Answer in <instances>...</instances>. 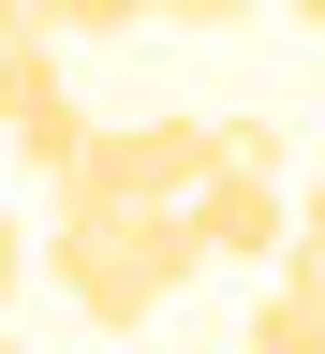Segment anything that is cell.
<instances>
[{
  "instance_id": "cell-1",
  "label": "cell",
  "mask_w": 325,
  "mask_h": 354,
  "mask_svg": "<svg viewBox=\"0 0 325 354\" xmlns=\"http://www.w3.org/2000/svg\"><path fill=\"white\" fill-rule=\"evenodd\" d=\"M44 266H60V295L89 310V325H148L207 251H193V221H177V207H133V192H118V207H74V192H60Z\"/></svg>"
},
{
  "instance_id": "cell-12",
  "label": "cell",
  "mask_w": 325,
  "mask_h": 354,
  "mask_svg": "<svg viewBox=\"0 0 325 354\" xmlns=\"http://www.w3.org/2000/svg\"><path fill=\"white\" fill-rule=\"evenodd\" d=\"M0 354H15V325H0Z\"/></svg>"
},
{
  "instance_id": "cell-8",
  "label": "cell",
  "mask_w": 325,
  "mask_h": 354,
  "mask_svg": "<svg viewBox=\"0 0 325 354\" xmlns=\"http://www.w3.org/2000/svg\"><path fill=\"white\" fill-rule=\"evenodd\" d=\"M266 0H163V30H252Z\"/></svg>"
},
{
  "instance_id": "cell-5",
  "label": "cell",
  "mask_w": 325,
  "mask_h": 354,
  "mask_svg": "<svg viewBox=\"0 0 325 354\" xmlns=\"http://www.w3.org/2000/svg\"><path fill=\"white\" fill-rule=\"evenodd\" d=\"M148 15H163V0H44L60 44H118V30H148Z\"/></svg>"
},
{
  "instance_id": "cell-10",
  "label": "cell",
  "mask_w": 325,
  "mask_h": 354,
  "mask_svg": "<svg viewBox=\"0 0 325 354\" xmlns=\"http://www.w3.org/2000/svg\"><path fill=\"white\" fill-rule=\"evenodd\" d=\"M0 30H44V0H0Z\"/></svg>"
},
{
  "instance_id": "cell-9",
  "label": "cell",
  "mask_w": 325,
  "mask_h": 354,
  "mask_svg": "<svg viewBox=\"0 0 325 354\" xmlns=\"http://www.w3.org/2000/svg\"><path fill=\"white\" fill-rule=\"evenodd\" d=\"M30 266H44V236H30L15 207H0V310H15V281H30Z\"/></svg>"
},
{
  "instance_id": "cell-4",
  "label": "cell",
  "mask_w": 325,
  "mask_h": 354,
  "mask_svg": "<svg viewBox=\"0 0 325 354\" xmlns=\"http://www.w3.org/2000/svg\"><path fill=\"white\" fill-rule=\"evenodd\" d=\"M237 354H310V295H296V281H266V295H252V325H237Z\"/></svg>"
},
{
  "instance_id": "cell-11",
  "label": "cell",
  "mask_w": 325,
  "mask_h": 354,
  "mask_svg": "<svg viewBox=\"0 0 325 354\" xmlns=\"http://www.w3.org/2000/svg\"><path fill=\"white\" fill-rule=\"evenodd\" d=\"M281 15H296V30H325V0H281Z\"/></svg>"
},
{
  "instance_id": "cell-6",
  "label": "cell",
  "mask_w": 325,
  "mask_h": 354,
  "mask_svg": "<svg viewBox=\"0 0 325 354\" xmlns=\"http://www.w3.org/2000/svg\"><path fill=\"white\" fill-rule=\"evenodd\" d=\"M222 162H252V177H281V162H296V133H281V118H222Z\"/></svg>"
},
{
  "instance_id": "cell-3",
  "label": "cell",
  "mask_w": 325,
  "mask_h": 354,
  "mask_svg": "<svg viewBox=\"0 0 325 354\" xmlns=\"http://www.w3.org/2000/svg\"><path fill=\"white\" fill-rule=\"evenodd\" d=\"M177 221H193V251H207V266H281L296 192H281V177H252V162H207L193 192H177Z\"/></svg>"
},
{
  "instance_id": "cell-7",
  "label": "cell",
  "mask_w": 325,
  "mask_h": 354,
  "mask_svg": "<svg viewBox=\"0 0 325 354\" xmlns=\"http://www.w3.org/2000/svg\"><path fill=\"white\" fill-rule=\"evenodd\" d=\"M281 281L310 295V354H325V236H281Z\"/></svg>"
},
{
  "instance_id": "cell-2",
  "label": "cell",
  "mask_w": 325,
  "mask_h": 354,
  "mask_svg": "<svg viewBox=\"0 0 325 354\" xmlns=\"http://www.w3.org/2000/svg\"><path fill=\"white\" fill-rule=\"evenodd\" d=\"M222 162V118H118V133H89V162L60 177V192L74 207H177V192H193V177Z\"/></svg>"
}]
</instances>
